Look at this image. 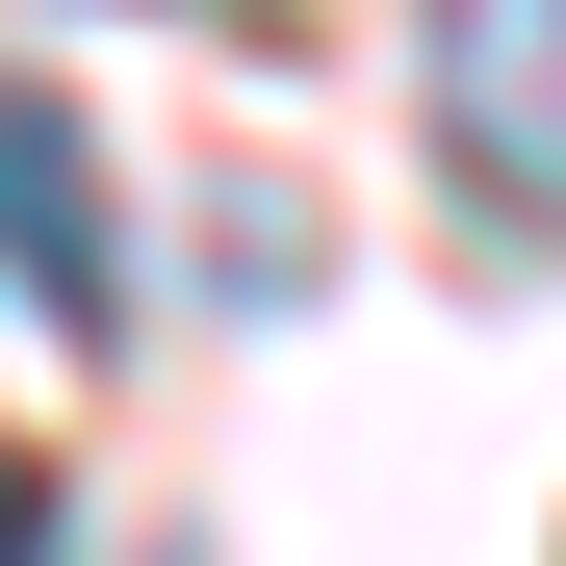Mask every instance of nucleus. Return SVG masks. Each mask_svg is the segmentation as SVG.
Wrapping results in <instances>:
<instances>
[{"label": "nucleus", "instance_id": "obj_2", "mask_svg": "<svg viewBox=\"0 0 566 566\" xmlns=\"http://www.w3.org/2000/svg\"><path fill=\"white\" fill-rule=\"evenodd\" d=\"M438 155L490 232H566V0H438Z\"/></svg>", "mask_w": 566, "mask_h": 566}, {"label": "nucleus", "instance_id": "obj_3", "mask_svg": "<svg viewBox=\"0 0 566 566\" xmlns=\"http://www.w3.org/2000/svg\"><path fill=\"white\" fill-rule=\"evenodd\" d=\"M0 566H52V490H27V463H0Z\"/></svg>", "mask_w": 566, "mask_h": 566}, {"label": "nucleus", "instance_id": "obj_1", "mask_svg": "<svg viewBox=\"0 0 566 566\" xmlns=\"http://www.w3.org/2000/svg\"><path fill=\"white\" fill-rule=\"evenodd\" d=\"M0 310L27 335H129V207H104V129L52 77H0Z\"/></svg>", "mask_w": 566, "mask_h": 566}]
</instances>
